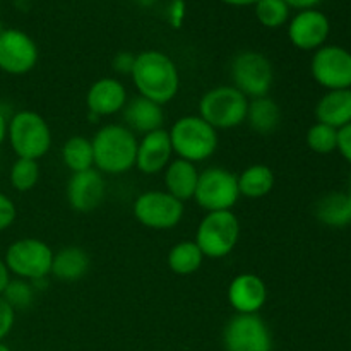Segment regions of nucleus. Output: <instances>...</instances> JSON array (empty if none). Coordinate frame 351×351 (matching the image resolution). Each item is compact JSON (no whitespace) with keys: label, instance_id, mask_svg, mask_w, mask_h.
I'll use <instances>...</instances> for the list:
<instances>
[{"label":"nucleus","instance_id":"4","mask_svg":"<svg viewBox=\"0 0 351 351\" xmlns=\"http://www.w3.org/2000/svg\"><path fill=\"white\" fill-rule=\"evenodd\" d=\"M7 141L17 158L41 160L51 147V129L33 110H21L9 119Z\"/></svg>","mask_w":351,"mask_h":351},{"label":"nucleus","instance_id":"30","mask_svg":"<svg viewBox=\"0 0 351 351\" xmlns=\"http://www.w3.org/2000/svg\"><path fill=\"white\" fill-rule=\"evenodd\" d=\"M305 141H307L308 149H312L314 153L331 154L338 147V130L317 122L307 130Z\"/></svg>","mask_w":351,"mask_h":351},{"label":"nucleus","instance_id":"38","mask_svg":"<svg viewBox=\"0 0 351 351\" xmlns=\"http://www.w3.org/2000/svg\"><path fill=\"white\" fill-rule=\"evenodd\" d=\"M7 127H9V117H7V113L0 108V146H2L7 139Z\"/></svg>","mask_w":351,"mask_h":351},{"label":"nucleus","instance_id":"24","mask_svg":"<svg viewBox=\"0 0 351 351\" xmlns=\"http://www.w3.org/2000/svg\"><path fill=\"white\" fill-rule=\"evenodd\" d=\"M315 218L331 228H343L351 223V208L348 194L345 192H329L315 202Z\"/></svg>","mask_w":351,"mask_h":351},{"label":"nucleus","instance_id":"28","mask_svg":"<svg viewBox=\"0 0 351 351\" xmlns=\"http://www.w3.org/2000/svg\"><path fill=\"white\" fill-rule=\"evenodd\" d=\"M9 182L14 191L27 192L40 182V165L34 160L17 158L9 171Z\"/></svg>","mask_w":351,"mask_h":351},{"label":"nucleus","instance_id":"35","mask_svg":"<svg viewBox=\"0 0 351 351\" xmlns=\"http://www.w3.org/2000/svg\"><path fill=\"white\" fill-rule=\"evenodd\" d=\"M336 151H339V154L348 163H351V123L338 130V147H336Z\"/></svg>","mask_w":351,"mask_h":351},{"label":"nucleus","instance_id":"18","mask_svg":"<svg viewBox=\"0 0 351 351\" xmlns=\"http://www.w3.org/2000/svg\"><path fill=\"white\" fill-rule=\"evenodd\" d=\"M267 300V287L254 273H242L228 287V302L237 314H257Z\"/></svg>","mask_w":351,"mask_h":351},{"label":"nucleus","instance_id":"26","mask_svg":"<svg viewBox=\"0 0 351 351\" xmlns=\"http://www.w3.org/2000/svg\"><path fill=\"white\" fill-rule=\"evenodd\" d=\"M202 261H204V256L194 240H182L175 243L167 257L170 271L178 276H191L197 273L199 267L202 266Z\"/></svg>","mask_w":351,"mask_h":351},{"label":"nucleus","instance_id":"9","mask_svg":"<svg viewBox=\"0 0 351 351\" xmlns=\"http://www.w3.org/2000/svg\"><path fill=\"white\" fill-rule=\"evenodd\" d=\"M240 199L239 180L233 171L209 167L199 173L194 201L206 213L232 211Z\"/></svg>","mask_w":351,"mask_h":351},{"label":"nucleus","instance_id":"39","mask_svg":"<svg viewBox=\"0 0 351 351\" xmlns=\"http://www.w3.org/2000/svg\"><path fill=\"white\" fill-rule=\"evenodd\" d=\"M221 2L230 3V5H237V7H242V5H256L259 0H221Z\"/></svg>","mask_w":351,"mask_h":351},{"label":"nucleus","instance_id":"23","mask_svg":"<svg viewBox=\"0 0 351 351\" xmlns=\"http://www.w3.org/2000/svg\"><path fill=\"white\" fill-rule=\"evenodd\" d=\"M245 122L249 123L254 132L261 134V136H269V134L276 132L281 123L280 105L269 96L249 99Z\"/></svg>","mask_w":351,"mask_h":351},{"label":"nucleus","instance_id":"37","mask_svg":"<svg viewBox=\"0 0 351 351\" xmlns=\"http://www.w3.org/2000/svg\"><path fill=\"white\" fill-rule=\"evenodd\" d=\"M10 280H12V278H10L9 269H7L5 266V261H3V257H0V297H2L3 290H5V287L9 285Z\"/></svg>","mask_w":351,"mask_h":351},{"label":"nucleus","instance_id":"25","mask_svg":"<svg viewBox=\"0 0 351 351\" xmlns=\"http://www.w3.org/2000/svg\"><path fill=\"white\" fill-rule=\"evenodd\" d=\"M237 180H239L240 195L247 199H261L273 191L274 171L267 165L256 163L237 175Z\"/></svg>","mask_w":351,"mask_h":351},{"label":"nucleus","instance_id":"36","mask_svg":"<svg viewBox=\"0 0 351 351\" xmlns=\"http://www.w3.org/2000/svg\"><path fill=\"white\" fill-rule=\"evenodd\" d=\"M288 3V7H293L298 10H307V9H315V5L322 2V0H285Z\"/></svg>","mask_w":351,"mask_h":351},{"label":"nucleus","instance_id":"5","mask_svg":"<svg viewBox=\"0 0 351 351\" xmlns=\"http://www.w3.org/2000/svg\"><path fill=\"white\" fill-rule=\"evenodd\" d=\"M249 98L232 84L216 86L202 95L199 117L216 130H228L245 122Z\"/></svg>","mask_w":351,"mask_h":351},{"label":"nucleus","instance_id":"15","mask_svg":"<svg viewBox=\"0 0 351 351\" xmlns=\"http://www.w3.org/2000/svg\"><path fill=\"white\" fill-rule=\"evenodd\" d=\"M67 202L74 211L91 213L101 206L106 195L105 175L96 168L72 173L65 189Z\"/></svg>","mask_w":351,"mask_h":351},{"label":"nucleus","instance_id":"17","mask_svg":"<svg viewBox=\"0 0 351 351\" xmlns=\"http://www.w3.org/2000/svg\"><path fill=\"white\" fill-rule=\"evenodd\" d=\"M173 147H171L170 134L165 129L146 134L137 144L136 167L144 175L161 173L173 160Z\"/></svg>","mask_w":351,"mask_h":351},{"label":"nucleus","instance_id":"14","mask_svg":"<svg viewBox=\"0 0 351 351\" xmlns=\"http://www.w3.org/2000/svg\"><path fill=\"white\" fill-rule=\"evenodd\" d=\"M331 33L328 16L317 9L300 10L288 26V38L298 50L315 51L324 47Z\"/></svg>","mask_w":351,"mask_h":351},{"label":"nucleus","instance_id":"11","mask_svg":"<svg viewBox=\"0 0 351 351\" xmlns=\"http://www.w3.org/2000/svg\"><path fill=\"white\" fill-rule=\"evenodd\" d=\"M226 351H273V338L259 314H235L225 326Z\"/></svg>","mask_w":351,"mask_h":351},{"label":"nucleus","instance_id":"16","mask_svg":"<svg viewBox=\"0 0 351 351\" xmlns=\"http://www.w3.org/2000/svg\"><path fill=\"white\" fill-rule=\"evenodd\" d=\"M127 89L117 77H101L91 84L86 95V106L93 119L112 117L125 108Z\"/></svg>","mask_w":351,"mask_h":351},{"label":"nucleus","instance_id":"42","mask_svg":"<svg viewBox=\"0 0 351 351\" xmlns=\"http://www.w3.org/2000/svg\"><path fill=\"white\" fill-rule=\"evenodd\" d=\"M350 191H351V180H350Z\"/></svg>","mask_w":351,"mask_h":351},{"label":"nucleus","instance_id":"33","mask_svg":"<svg viewBox=\"0 0 351 351\" xmlns=\"http://www.w3.org/2000/svg\"><path fill=\"white\" fill-rule=\"evenodd\" d=\"M14 322H16V311L0 297V341L9 336L14 328Z\"/></svg>","mask_w":351,"mask_h":351},{"label":"nucleus","instance_id":"40","mask_svg":"<svg viewBox=\"0 0 351 351\" xmlns=\"http://www.w3.org/2000/svg\"><path fill=\"white\" fill-rule=\"evenodd\" d=\"M0 351H10V348L7 345H3L2 341H0Z\"/></svg>","mask_w":351,"mask_h":351},{"label":"nucleus","instance_id":"34","mask_svg":"<svg viewBox=\"0 0 351 351\" xmlns=\"http://www.w3.org/2000/svg\"><path fill=\"white\" fill-rule=\"evenodd\" d=\"M134 60H136V55H132L130 51H120L115 55L112 62V67L117 74L122 75H130L134 67Z\"/></svg>","mask_w":351,"mask_h":351},{"label":"nucleus","instance_id":"21","mask_svg":"<svg viewBox=\"0 0 351 351\" xmlns=\"http://www.w3.org/2000/svg\"><path fill=\"white\" fill-rule=\"evenodd\" d=\"M315 119L336 130L351 123V89L326 93L315 105Z\"/></svg>","mask_w":351,"mask_h":351},{"label":"nucleus","instance_id":"41","mask_svg":"<svg viewBox=\"0 0 351 351\" xmlns=\"http://www.w3.org/2000/svg\"><path fill=\"white\" fill-rule=\"evenodd\" d=\"M348 202H350V208H351V191L348 192Z\"/></svg>","mask_w":351,"mask_h":351},{"label":"nucleus","instance_id":"13","mask_svg":"<svg viewBox=\"0 0 351 351\" xmlns=\"http://www.w3.org/2000/svg\"><path fill=\"white\" fill-rule=\"evenodd\" d=\"M38 64V47L21 29L0 31V71L9 75H24Z\"/></svg>","mask_w":351,"mask_h":351},{"label":"nucleus","instance_id":"19","mask_svg":"<svg viewBox=\"0 0 351 351\" xmlns=\"http://www.w3.org/2000/svg\"><path fill=\"white\" fill-rule=\"evenodd\" d=\"M122 113L125 127L132 130L134 134L146 136V134L154 132V130L163 129V106L151 101V99L143 98V96H137V98L127 101Z\"/></svg>","mask_w":351,"mask_h":351},{"label":"nucleus","instance_id":"7","mask_svg":"<svg viewBox=\"0 0 351 351\" xmlns=\"http://www.w3.org/2000/svg\"><path fill=\"white\" fill-rule=\"evenodd\" d=\"M230 77L233 88L239 89L249 99L263 98L269 95L274 82L273 64L269 58L259 51H240L232 58Z\"/></svg>","mask_w":351,"mask_h":351},{"label":"nucleus","instance_id":"3","mask_svg":"<svg viewBox=\"0 0 351 351\" xmlns=\"http://www.w3.org/2000/svg\"><path fill=\"white\" fill-rule=\"evenodd\" d=\"M173 154L191 163L209 160L218 149V130L199 115H185L168 130Z\"/></svg>","mask_w":351,"mask_h":351},{"label":"nucleus","instance_id":"6","mask_svg":"<svg viewBox=\"0 0 351 351\" xmlns=\"http://www.w3.org/2000/svg\"><path fill=\"white\" fill-rule=\"evenodd\" d=\"M240 239V221L233 211L208 213L195 230V245L208 259L230 256Z\"/></svg>","mask_w":351,"mask_h":351},{"label":"nucleus","instance_id":"32","mask_svg":"<svg viewBox=\"0 0 351 351\" xmlns=\"http://www.w3.org/2000/svg\"><path fill=\"white\" fill-rule=\"evenodd\" d=\"M17 218V209L12 199L7 194L0 192V233L14 225Z\"/></svg>","mask_w":351,"mask_h":351},{"label":"nucleus","instance_id":"20","mask_svg":"<svg viewBox=\"0 0 351 351\" xmlns=\"http://www.w3.org/2000/svg\"><path fill=\"white\" fill-rule=\"evenodd\" d=\"M165 178V191L173 195L178 201L185 202L194 199L195 189H197L199 173L194 163L187 160L175 158L168 163V167L163 170Z\"/></svg>","mask_w":351,"mask_h":351},{"label":"nucleus","instance_id":"12","mask_svg":"<svg viewBox=\"0 0 351 351\" xmlns=\"http://www.w3.org/2000/svg\"><path fill=\"white\" fill-rule=\"evenodd\" d=\"M311 74L328 91L351 89V51L338 45H324L312 55Z\"/></svg>","mask_w":351,"mask_h":351},{"label":"nucleus","instance_id":"31","mask_svg":"<svg viewBox=\"0 0 351 351\" xmlns=\"http://www.w3.org/2000/svg\"><path fill=\"white\" fill-rule=\"evenodd\" d=\"M36 291H34L31 281L14 278L3 290L2 298L14 308V311H26L33 305Z\"/></svg>","mask_w":351,"mask_h":351},{"label":"nucleus","instance_id":"10","mask_svg":"<svg viewBox=\"0 0 351 351\" xmlns=\"http://www.w3.org/2000/svg\"><path fill=\"white\" fill-rule=\"evenodd\" d=\"M134 218L151 230H171L184 219L185 204L167 191L143 192L134 201Z\"/></svg>","mask_w":351,"mask_h":351},{"label":"nucleus","instance_id":"22","mask_svg":"<svg viewBox=\"0 0 351 351\" xmlns=\"http://www.w3.org/2000/svg\"><path fill=\"white\" fill-rule=\"evenodd\" d=\"M91 259L82 247L69 245L53 254L51 276L60 281H77L88 274Z\"/></svg>","mask_w":351,"mask_h":351},{"label":"nucleus","instance_id":"27","mask_svg":"<svg viewBox=\"0 0 351 351\" xmlns=\"http://www.w3.org/2000/svg\"><path fill=\"white\" fill-rule=\"evenodd\" d=\"M62 161L72 173L95 168L91 139L84 136H72L62 146Z\"/></svg>","mask_w":351,"mask_h":351},{"label":"nucleus","instance_id":"8","mask_svg":"<svg viewBox=\"0 0 351 351\" xmlns=\"http://www.w3.org/2000/svg\"><path fill=\"white\" fill-rule=\"evenodd\" d=\"M53 254L51 247L43 240L19 239L7 247L3 261L10 276L36 281L50 276Z\"/></svg>","mask_w":351,"mask_h":351},{"label":"nucleus","instance_id":"29","mask_svg":"<svg viewBox=\"0 0 351 351\" xmlns=\"http://www.w3.org/2000/svg\"><path fill=\"white\" fill-rule=\"evenodd\" d=\"M256 16L263 26L276 29L290 17V7L285 0H259L256 3Z\"/></svg>","mask_w":351,"mask_h":351},{"label":"nucleus","instance_id":"2","mask_svg":"<svg viewBox=\"0 0 351 351\" xmlns=\"http://www.w3.org/2000/svg\"><path fill=\"white\" fill-rule=\"evenodd\" d=\"M95 168L103 175H122L136 167V134L122 123H106L93 136Z\"/></svg>","mask_w":351,"mask_h":351},{"label":"nucleus","instance_id":"1","mask_svg":"<svg viewBox=\"0 0 351 351\" xmlns=\"http://www.w3.org/2000/svg\"><path fill=\"white\" fill-rule=\"evenodd\" d=\"M130 77L139 96L161 106L175 99L180 89L177 64L167 53L158 50L137 53Z\"/></svg>","mask_w":351,"mask_h":351}]
</instances>
